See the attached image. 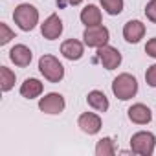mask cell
Instances as JSON below:
<instances>
[{"mask_svg": "<svg viewBox=\"0 0 156 156\" xmlns=\"http://www.w3.org/2000/svg\"><path fill=\"white\" fill-rule=\"evenodd\" d=\"M154 145H156V138L152 132H147V130H140L130 138V149L134 154H140V156H151L154 152Z\"/></svg>", "mask_w": 156, "mask_h": 156, "instance_id": "4", "label": "cell"}, {"mask_svg": "<svg viewBox=\"0 0 156 156\" xmlns=\"http://www.w3.org/2000/svg\"><path fill=\"white\" fill-rule=\"evenodd\" d=\"M41 33H42V37L48 39V41L59 39L61 33H62V20L59 19V15H55V13L50 15V17L41 24Z\"/></svg>", "mask_w": 156, "mask_h": 156, "instance_id": "8", "label": "cell"}, {"mask_svg": "<svg viewBox=\"0 0 156 156\" xmlns=\"http://www.w3.org/2000/svg\"><path fill=\"white\" fill-rule=\"evenodd\" d=\"M77 125H79V129L87 134H98L101 130V118L94 112H85L79 116V119H77Z\"/></svg>", "mask_w": 156, "mask_h": 156, "instance_id": "10", "label": "cell"}, {"mask_svg": "<svg viewBox=\"0 0 156 156\" xmlns=\"http://www.w3.org/2000/svg\"><path fill=\"white\" fill-rule=\"evenodd\" d=\"M145 81H147L149 87L156 88V64H152V66L147 68V72H145Z\"/></svg>", "mask_w": 156, "mask_h": 156, "instance_id": "21", "label": "cell"}, {"mask_svg": "<svg viewBox=\"0 0 156 156\" xmlns=\"http://www.w3.org/2000/svg\"><path fill=\"white\" fill-rule=\"evenodd\" d=\"M68 2H70L72 6H79V4L83 2V0H68Z\"/></svg>", "mask_w": 156, "mask_h": 156, "instance_id": "24", "label": "cell"}, {"mask_svg": "<svg viewBox=\"0 0 156 156\" xmlns=\"http://www.w3.org/2000/svg\"><path fill=\"white\" fill-rule=\"evenodd\" d=\"M145 53H147L149 57H154V59H156V37L151 39V41H147V44H145Z\"/></svg>", "mask_w": 156, "mask_h": 156, "instance_id": "23", "label": "cell"}, {"mask_svg": "<svg viewBox=\"0 0 156 156\" xmlns=\"http://www.w3.org/2000/svg\"><path fill=\"white\" fill-rule=\"evenodd\" d=\"M83 39H85V44L88 48H101V46L108 44L110 33H108V30L103 24H98V26L87 28L85 33H83Z\"/></svg>", "mask_w": 156, "mask_h": 156, "instance_id": "5", "label": "cell"}, {"mask_svg": "<svg viewBox=\"0 0 156 156\" xmlns=\"http://www.w3.org/2000/svg\"><path fill=\"white\" fill-rule=\"evenodd\" d=\"M127 112H129V119H130L132 123H136V125H147V123L151 121V118H152L151 108H149L147 105H143V103L132 105Z\"/></svg>", "mask_w": 156, "mask_h": 156, "instance_id": "13", "label": "cell"}, {"mask_svg": "<svg viewBox=\"0 0 156 156\" xmlns=\"http://www.w3.org/2000/svg\"><path fill=\"white\" fill-rule=\"evenodd\" d=\"M99 4L108 15H119L123 11V0H99Z\"/></svg>", "mask_w": 156, "mask_h": 156, "instance_id": "19", "label": "cell"}, {"mask_svg": "<svg viewBox=\"0 0 156 156\" xmlns=\"http://www.w3.org/2000/svg\"><path fill=\"white\" fill-rule=\"evenodd\" d=\"M112 92L118 99L127 101L138 94V81L136 77L130 73H119L116 79L112 81Z\"/></svg>", "mask_w": 156, "mask_h": 156, "instance_id": "1", "label": "cell"}, {"mask_svg": "<svg viewBox=\"0 0 156 156\" xmlns=\"http://www.w3.org/2000/svg\"><path fill=\"white\" fill-rule=\"evenodd\" d=\"M87 101H88V105H90L94 110H98V112H107V110H108V99H107V96H105L101 90H92V92L87 96Z\"/></svg>", "mask_w": 156, "mask_h": 156, "instance_id": "16", "label": "cell"}, {"mask_svg": "<svg viewBox=\"0 0 156 156\" xmlns=\"http://www.w3.org/2000/svg\"><path fill=\"white\" fill-rule=\"evenodd\" d=\"M64 98L57 92H50L46 94L44 98L39 99V108L44 112V114H61L64 110Z\"/></svg>", "mask_w": 156, "mask_h": 156, "instance_id": "6", "label": "cell"}, {"mask_svg": "<svg viewBox=\"0 0 156 156\" xmlns=\"http://www.w3.org/2000/svg\"><path fill=\"white\" fill-rule=\"evenodd\" d=\"M61 53L68 59V61H79L85 53V46L81 41L77 39H68L61 44Z\"/></svg>", "mask_w": 156, "mask_h": 156, "instance_id": "12", "label": "cell"}, {"mask_svg": "<svg viewBox=\"0 0 156 156\" xmlns=\"http://www.w3.org/2000/svg\"><path fill=\"white\" fill-rule=\"evenodd\" d=\"M96 154L98 156H114L116 154V145L112 138H103L96 145Z\"/></svg>", "mask_w": 156, "mask_h": 156, "instance_id": "18", "label": "cell"}, {"mask_svg": "<svg viewBox=\"0 0 156 156\" xmlns=\"http://www.w3.org/2000/svg\"><path fill=\"white\" fill-rule=\"evenodd\" d=\"M13 20L22 31H31L39 24V11L31 4H20L13 11Z\"/></svg>", "mask_w": 156, "mask_h": 156, "instance_id": "2", "label": "cell"}, {"mask_svg": "<svg viewBox=\"0 0 156 156\" xmlns=\"http://www.w3.org/2000/svg\"><path fill=\"white\" fill-rule=\"evenodd\" d=\"M44 87L39 79H35V77H28V79L20 85V96L26 98V99H35L42 94Z\"/></svg>", "mask_w": 156, "mask_h": 156, "instance_id": "14", "label": "cell"}, {"mask_svg": "<svg viewBox=\"0 0 156 156\" xmlns=\"http://www.w3.org/2000/svg\"><path fill=\"white\" fill-rule=\"evenodd\" d=\"M15 79H17L15 72H11L8 66H0V88H2V92H9L15 87Z\"/></svg>", "mask_w": 156, "mask_h": 156, "instance_id": "17", "label": "cell"}, {"mask_svg": "<svg viewBox=\"0 0 156 156\" xmlns=\"http://www.w3.org/2000/svg\"><path fill=\"white\" fill-rule=\"evenodd\" d=\"M11 39H15V33L8 28V24L6 22H0V44H8Z\"/></svg>", "mask_w": 156, "mask_h": 156, "instance_id": "20", "label": "cell"}, {"mask_svg": "<svg viewBox=\"0 0 156 156\" xmlns=\"http://www.w3.org/2000/svg\"><path fill=\"white\" fill-rule=\"evenodd\" d=\"M145 15L151 22H156V0H149L145 6Z\"/></svg>", "mask_w": 156, "mask_h": 156, "instance_id": "22", "label": "cell"}, {"mask_svg": "<svg viewBox=\"0 0 156 156\" xmlns=\"http://www.w3.org/2000/svg\"><path fill=\"white\" fill-rule=\"evenodd\" d=\"M81 22L90 28V26H98L101 24V9L94 4H88L83 11H81Z\"/></svg>", "mask_w": 156, "mask_h": 156, "instance_id": "15", "label": "cell"}, {"mask_svg": "<svg viewBox=\"0 0 156 156\" xmlns=\"http://www.w3.org/2000/svg\"><path fill=\"white\" fill-rule=\"evenodd\" d=\"M39 70L44 75V79H48L50 83H59L64 77V66L53 55H42L39 59Z\"/></svg>", "mask_w": 156, "mask_h": 156, "instance_id": "3", "label": "cell"}, {"mask_svg": "<svg viewBox=\"0 0 156 156\" xmlns=\"http://www.w3.org/2000/svg\"><path fill=\"white\" fill-rule=\"evenodd\" d=\"M9 59H11V62H15L17 66L26 68V66H30V62H31V59H33V53H31V50H30L26 44H15V46L9 50Z\"/></svg>", "mask_w": 156, "mask_h": 156, "instance_id": "9", "label": "cell"}, {"mask_svg": "<svg viewBox=\"0 0 156 156\" xmlns=\"http://www.w3.org/2000/svg\"><path fill=\"white\" fill-rule=\"evenodd\" d=\"M98 59L107 70H116L121 64V53L114 46H108V44L98 48Z\"/></svg>", "mask_w": 156, "mask_h": 156, "instance_id": "7", "label": "cell"}, {"mask_svg": "<svg viewBox=\"0 0 156 156\" xmlns=\"http://www.w3.org/2000/svg\"><path fill=\"white\" fill-rule=\"evenodd\" d=\"M145 35V24L141 20H129L125 26H123V37L127 42H140Z\"/></svg>", "mask_w": 156, "mask_h": 156, "instance_id": "11", "label": "cell"}]
</instances>
